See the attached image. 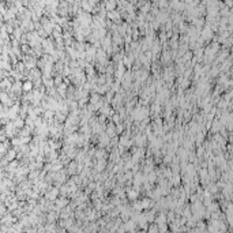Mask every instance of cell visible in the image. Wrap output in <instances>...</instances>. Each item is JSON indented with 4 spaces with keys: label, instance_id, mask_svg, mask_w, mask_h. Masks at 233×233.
Returning a JSON list of instances; mask_svg holds the SVG:
<instances>
[{
    "label": "cell",
    "instance_id": "cell-1",
    "mask_svg": "<svg viewBox=\"0 0 233 233\" xmlns=\"http://www.w3.org/2000/svg\"><path fill=\"white\" fill-rule=\"evenodd\" d=\"M22 90L26 91V93L33 91V82H31V80H26L25 83H22Z\"/></svg>",
    "mask_w": 233,
    "mask_h": 233
},
{
    "label": "cell",
    "instance_id": "cell-2",
    "mask_svg": "<svg viewBox=\"0 0 233 233\" xmlns=\"http://www.w3.org/2000/svg\"><path fill=\"white\" fill-rule=\"evenodd\" d=\"M142 202V206H143V210H149L150 207H153L154 203L151 202V199H149V198H145L143 200H141Z\"/></svg>",
    "mask_w": 233,
    "mask_h": 233
},
{
    "label": "cell",
    "instance_id": "cell-3",
    "mask_svg": "<svg viewBox=\"0 0 233 233\" xmlns=\"http://www.w3.org/2000/svg\"><path fill=\"white\" fill-rule=\"evenodd\" d=\"M25 123H26V120H25V119H22V117H16L15 121H14V124H15L16 128H23V127H25Z\"/></svg>",
    "mask_w": 233,
    "mask_h": 233
},
{
    "label": "cell",
    "instance_id": "cell-4",
    "mask_svg": "<svg viewBox=\"0 0 233 233\" xmlns=\"http://www.w3.org/2000/svg\"><path fill=\"white\" fill-rule=\"evenodd\" d=\"M15 158H16V150H15V149H14V150H10L7 153V158H5V159H7L8 162H11V161H14Z\"/></svg>",
    "mask_w": 233,
    "mask_h": 233
},
{
    "label": "cell",
    "instance_id": "cell-5",
    "mask_svg": "<svg viewBox=\"0 0 233 233\" xmlns=\"http://www.w3.org/2000/svg\"><path fill=\"white\" fill-rule=\"evenodd\" d=\"M57 194H59V191H57L56 188H53V190L46 195V198H48L49 200H55V199H56V196H57Z\"/></svg>",
    "mask_w": 233,
    "mask_h": 233
},
{
    "label": "cell",
    "instance_id": "cell-6",
    "mask_svg": "<svg viewBox=\"0 0 233 233\" xmlns=\"http://www.w3.org/2000/svg\"><path fill=\"white\" fill-rule=\"evenodd\" d=\"M127 196L130 198L131 200H135L136 199V196H138V190L136 191H134V190H127Z\"/></svg>",
    "mask_w": 233,
    "mask_h": 233
},
{
    "label": "cell",
    "instance_id": "cell-7",
    "mask_svg": "<svg viewBox=\"0 0 233 233\" xmlns=\"http://www.w3.org/2000/svg\"><path fill=\"white\" fill-rule=\"evenodd\" d=\"M134 210H136V211H142L143 210V206H142V202H136V203H134Z\"/></svg>",
    "mask_w": 233,
    "mask_h": 233
},
{
    "label": "cell",
    "instance_id": "cell-8",
    "mask_svg": "<svg viewBox=\"0 0 233 233\" xmlns=\"http://www.w3.org/2000/svg\"><path fill=\"white\" fill-rule=\"evenodd\" d=\"M154 224H155V222H154ZM147 231H149V232H158V231H159L158 224H155V225H150V226L147 228Z\"/></svg>",
    "mask_w": 233,
    "mask_h": 233
},
{
    "label": "cell",
    "instance_id": "cell-9",
    "mask_svg": "<svg viewBox=\"0 0 233 233\" xmlns=\"http://www.w3.org/2000/svg\"><path fill=\"white\" fill-rule=\"evenodd\" d=\"M53 116H56V113H55L52 109H48V110L45 112V117H46V119H52Z\"/></svg>",
    "mask_w": 233,
    "mask_h": 233
},
{
    "label": "cell",
    "instance_id": "cell-10",
    "mask_svg": "<svg viewBox=\"0 0 233 233\" xmlns=\"http://www.w3.org/2000/svg\"><path fill=\"white\" fill-rule=\"evenodd\" d=\"M67 205V200H64V199H57L56 200V206L57 207H63V206H66Z\"/></svg>",
    "mask_w": 233,
    "mask_h": 233
},
{
    "label": "cell",
    "instance_id": "cell-11",
    "mask_svg": "<svg viewBox=\"0 0 233 233\" xmlns=\"http://www.w3.org/2000/svg\"><path fill=\"white\" fill-rule=\"evenodd\" d=\"M113 121H115L116 124H119V121H120V116H119V115H115V116H113Z\"/></svg>",
    "mask_w": 233,
    "mask_h": 233
},
{
    "label": "cell",
    "instance_id": "cell-12",
    "mask_svg": "<svg viewBox=\"0 0 233 233\" xmlns=\"http://www.w3.org/2000/svg\"><path fill=\"white\" fill-rule=\"evenodd\" d=\"M34 64H36V62H34V60H30V62H29L27 64H26V66H27L29 68H33V67H34Z\"/></svg>",
    "mask_w": 233,
    "mask_h": 233
},
{
    "label": "cell",
    "instance_id": "cell-13",
    "mask_svg": "<svg viewBox=\"0 0 233 233\" xmlns=\"http://www.w3.org/2000/svg\"><path fill=\"white\" fill-rule=\"evenodd\" d=\"M121 131H123V126H121L120 123L117 124V127H116V132H121Z\"/></svg>",
    "mask_w": 233,
    "mask_h": 233
}]
</instances>
